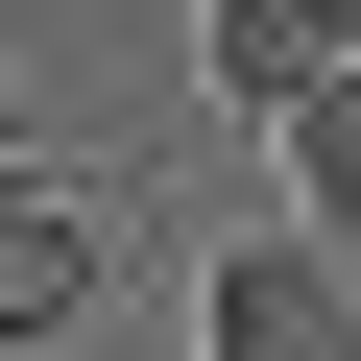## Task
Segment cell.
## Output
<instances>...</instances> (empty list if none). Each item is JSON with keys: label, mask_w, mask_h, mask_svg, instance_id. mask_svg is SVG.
Instances as JSON below:
<instances>
[{"label": "cell", "mask_w": 361, "mask_h": 361, "mask_svg": "<svg viewBox=\"0 0 361 361\" xmlns=\"http://www.w3.org/2000/svg\"><path fill=\"white\" fill-rule=\"evenodd\" d=\"M193 337H217V361H361V289H337V217H265V241H217Z\"/></svg>", "instance_id": "obj_1"}, {"label": "cell", "mask_w": 361, "mask_h": 361, "mask_svg": "<svg viewBox=\"0 0 361 361\" xmlns=\"http://www.w3.org/2000/svg\"><path fill=\"white\" fill-rule=\"evenodd\" d=\"M97 265H121V217L73 193V169H0V337H25V361L97 313Z\"/></svg>", "instance_id": "obj_2"}, {"label": "cell", "mask_w": 361, "mask_h": 361, "mask_svg": "<svg viewBox=\"0 0 361 361\" xmlns=\"http://www.w3.org/2000/svg\"><path fill=\"white\" fill-rule=\"evenodd\" d=\"M193 49H217V97H241V121H289V97H313V73L361 49V0H217Z\"/></svg>", "instance_id": "obj_3"}, {"label": "cell", "mask_w": 361, "mask_h": 361, "mask_svg": "<svg viewBox=\"0 0 361 361\" xmlns=\"http://www.w3.org/2000/svg\"><path fill=\"white\" fill-rule=\"evenodd\" d=\"M289 217H361V49L289 97Z\"/></svg>", "instance_id": "obj_4"}]
</instances>
